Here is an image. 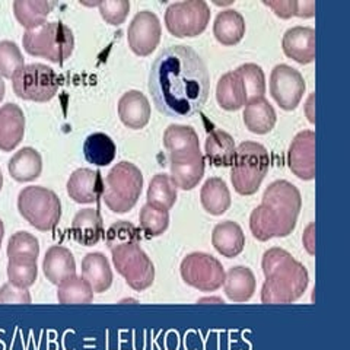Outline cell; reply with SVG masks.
<instances>
[{"label": "cell", "mask_w": 350, "mask_h": 350, "mask_svg": "<svg viewBox=\"0 0 350 350\" xmlns=\"http://www.w3.org/2000/svg\"><path fill=\"white\" fill-rule=\"evenodd\" d=\"M301 207V193L292 183L284 180L271 183L262 194L261 204L250 216L251 234L261 243L289 237L297 228Z\"/></svg>", "instance_id": "cell-2"}, {"label": "cell", "mask_w": 350, "mask_h": 350, "mask_svg": "<svg viewBox=\"0 0 350 350\" xmlns=\"http://www.w3.org/2000/svg\"><path fill=\"white\" fill-rule=\"evenodd\" d=\"M117 146L114 140L105 133H94L88 136L83 144L85 159L96 167H107L116 159Z\"/></svg>", "instance_id": "cell-32"}, {"label": "cell", "mask_w": 350, "mask_h": 350, "mask_svg": "<svg viewBox=\"0 0 350 350\" xmlns=\"http://www.w3.org/2000/svg\"><path fill=\"white\" fill-rule=\"evenodd\" d=\"M149 92L159 113L177 118L193 117L209 98V70L191 47L171 46L152 66Z\"/></svg>", "instance_id": "cell-1"}, {"label": "cell", "mask_w": 350, "mask_h": 350, "mask_svg": "<svg viewBox=\"0 0 350 350\" xmlns=\"http://www.w3.org/2000/svg\"><path fill=\"white\" fill-rule=\"evenodd\" d=\"M57 299L60 304H91L94 291L82 276H73L60 284Z\"/></svg>", "instance_id": "cell-36"}, {"label": "cell", "mask_w": 350, "mask_h": 350, "mask_svg": "<svg viewBox=\"0 0 350 350\" xmlns=\"http://www.w3.org/2000/svg\"><path fill=\"white\" fill-rule=\"evenodd\" d=\"M66 189H68V194L73 202L91 204L103 199L104 180L101 177V172L81 168L70 175Z\"/></svg>", "instance_id": "cell-16"}, {"label": "cell", "mask_w": 350, "mask_h": 350, "mask_svg": "<svg viewBox=\"0 0 350 350\" xmlns=\"http://www.w3.org/2000/svg\"><path fill=\"white\" fill-rule=\"evenodd\" d=\"M42 270L47 280L53 284H57V286L76 276V261L70 250L62 245L49 248L42 261Z\"/></svg>", "instance_id": "cell-19"}, {"label": "cell", "mask_w": 350, "mask_h": 350, "mask_svg": "<svg viewBox=\"0 0 350 350\" xmlns=\"http://www.w3.org/2000/svg\"><path fill=\"white\" fill-rule=\"evenodd\" d=\"M101 16L108 22L109 25H122L130 12V3L127 0H105L98 5Z\"/></svg>", "instance_id": "cell-42"}, {"label": "cell", "mask_w": 350, "mask_h": 350, "mask_svg": "<svg viewBox=\"0 0 350 350\" xmlns=\"http://www.w3.org/2000/svg\"><path fill=\"white\" fill-rule=\"evenodd\" d=\"M212 244L219 254L226 258H235L244 251L245 235L237 222L225 221L215 226Z\"/></svg>", "instance_id": "cell-23"}, {"label": "cell", "mask_w": 350, "mask_h": 350, "mask_svg": "<svg viewBox=\"0 0 350 350\" xmlns=\"http://www.w3.org/2000/svg\"><path fill=\"white\" fill-rule=\"evenodd\" d=\"M82 278L96 293H103L111 288L113 271L107 257L101 253L86 254L82 260Z\"/></svg>", "instance_id": "cell-26"}, {"label": "cell", "mask_w": 350, "mask_h": 350, "mask_svg": "<svg viewBox=\"0 0 350 350\" xmlns=\"http://www.w3.org/2000/svg\"><path fill=\"white\" fill-rule=\"evenodd\" d=\"M211 22V8L204 0H185L168 6L165 12L167 29L177 38L200 36Z\"/></svg>", "instance_id": "cell-9"}, {"label": "cell", "mask_w": 350, "mask_h": 350, "mask_svg": "<svg viewBox=\"0 0 350 350\" xmlns=\"http://www.w3.org/2000/svg\"><path fill=\"white\" fill-rule=\"evenodd\" d=\"M31 301L28 289H19L10 283L0 289V304H31Z\"/></svg>", "instance_id": "cell-43"}, {"label": "cell", "mask_w": 350, "mask_h": 350, "mask_svg": "<svg viewBox=\"0 0 350 350\" xmlns=\"http://www.w3.org/2000/svg\"><path fill=\"white\" fill-rule=\"evenodd\" d=\"M38 278L37 262H8L9 283L19 289H28Z\"/></svg>", "instance_id": "cell-41"}, {"label": "cell", "mask_w": 350, "mask_h": 350, "mask_svg": "<svg viewBox=\"0 0 350 350\" xmlns=\"http://www.w3.org/2000/svg\"><path fill=\"white\" fill-rule=\"evenodd\" d=\"M306 85L304 76L288 64H278L271 70L270 94L282 109L293 111L302 101Z\"/></svg>", "instance_id": "cell-12"}, {"label": "cell", "mask_w": 350, "mask_h": 350, "mask_svg": "<svg viewBox=\"0 0 350 350\" xmlns=\"http://www.w3.org/2000/svg\"><path fill=\"white\" fill-rule=\"evenodd\" d=\"M302 243L305 250L308 251V254L314 256L315 254V225L314 224H310L306 226L302 237Z\"/></svg>", "instance_id": "cell-45"}, {"label": "cell", "mask_w": 350, "mask_h": 350, "mask_svg": "<svg viewBox=\"0 0 350 350\" xmlns=\"http://www.w3.org/2000/svg\"><path fill=\"white\" fill-rule=\"evenodd\" d=\"M231 167V181L235 191L241 196H253L269 172V152L256 142H244L237 148Z\"/></svg>", "instance_id": "cell-5"}, {"label": "cell", "mask_w": 350, "mask_h": 350, "mask_svg": "<svg viewBox=\"0 0 350 350\" xmlns=\"http://www.w3.org/2000/svg\"><path fill=\"white\" fill-rule=\"evenodd\" d=\"M111 254L114 267L131 289L142 292L155 282V266L139 244L118 247Z\"/></svg>", "instance_id": "cell-10"}, {"label": "cell", "mask_w": 350, "mask_h": 350, "mask_svg": "<svg viewBox=\"0 0 350 350\" xmlns=\"http://www.w3.org/2000/svg\"><path fill=\"white\" fill-rule=\"evenodd\" d=\"M6 253L9 261L37 262V258L40 256V243L32 234L19 231L10 237Z\"/></svg>", "instance_id": "cell-34"}, {"label": "cell", "mask_w": 350, "mask_h": 350, "mask_svg": "<svg viewBox=\"0 0 350 350\" xmlns=\"http://www.w3.org/2000/svg\"><path fill=\"white\" fill-rule=\"evenodd\" d=\"M266 282L261 288L262 304H292L308 288L310 275L304 265L283 248H270L262 256Z\"/></svg>", "instance_id": "cell-3"}, {"label": "cell", "mask_w": 350, "mask_h": 350, "mask_svg": "<svg viewBox=\"0 0 350 350\" xmlns=\"http://www.w3.org/2000/svg\"><path fill=\"white\" fill-rule=\"evenodd\" d=\"M244 124L256 135H267L275 129L278 116L275 108L266 100V98H256L250 101L244 109Z\"/></svg>", "instance_id": "cell-24"}, {"label": "cell", "mask_w": 350, "mask_h": 350, "mask_svg": "<svg viewBox=\"0 0 350 350\" xmlns=\"http://www.w3.org/2000/svg\"><path fill=\"white\" fill-rule=\"evenodd\" d=\"M314 95H311L310 96V100H308V103H306V105H305V113H306V116H308V120L311 123H315V114L312 113V103H314Z\"/></svg>", "instance_id": "cell-47"}, {"label": "cell", "mask_w": 350, "mask_h": 350, "mask_svg": "<svg viewBox=\"0 0 350 350\" xmlns=\"http://www.w3.org/2000/svg\"><path fill=\"white\" fill-rule=\"evenodd\" d=\"M56 2L50 0H16L14 2V12L19 24L27 29L36 28L46 22Z\"/></svg>", "instance_id": "cell-31"}, {"label": "cell", "mask_w": 350, "mask_h": 350, "mask_svg": "<svg viewBox=\"0 0 350 350\" xmlns=\"http://www.w3.org/2000/svg\"><path fill=\"white\" fill-rule=\"evenodd\" d=\"M216 100L226 111H238L248 104V95L238 70L225 73L216 86Z\"/></svg>", "instance_id": "cell-21"}, {"label": "cell", "mask_w": 350, "mask_h": 350, "mask_svg": "<svg viewBox=\"0 0 350 350\" xmlns=\"http://www.w3.org/2000/svg\"><path fill=\"white\" fill-rule=\"evenodd\" d=\"M10 177L18 183H29L37 180L42 171L41 155L32 148H24L15 153L8 165Z\"/></svg>", "instance_id": "cell-29"}, {"label": "cell", "mask_w": 350, "mask_h": 350, "mask_svg": "<svg viewBox=\"0 0 350 350\" xmlns=\"http://www.w3.org/2000/svg\"><path fill=\"white\" fill-rule=\"evenodd\" d=\"M25 135V116L16 104L0 108V150H14Z\"/></svg>", "instance_id": "cell-18"}, {"label": "cell", "mask_w": 350, "mask_h": 350, "mask_svg": "<svg viewBox=\"0 0 350 350\" xmlns=\"http://www.w3.org/2000/svg\"><path fill=\"white\" fill-rule=\"evenodd\" d=\"M163 146H165L170 161H193L202 155L200 142L196 130L190 126L172 124L163 133Z\"/></svg>", "instance_id": "cell-15"}, {"label": "cell", "mask_w": 350, "mask_h": 350, "mask_svg": "<svg viewBox=\"0 0 350 350\" xmlns=\"http://www.w3.org/2000/svg\"><path fill=\"white\" fill-rule=\"evenodd\" d=\"M197 304H225L222 298H202Z\"/></svg>", "instance_id": "cell-48"}, {"label": "cell", "mask_w": 350, "mask_h": 350, "mask_svg": "<svg viewBox=\"0 0 350 350\" xmlns=\"http://www.w3.org/2000/svg\"><path fill=\"white\" fill-rule=\"evenodd\" d=\"M262 3L275 10V14L279 18L289 19L292 16H297L298 2H295V0H288V2H283V0H280V2H267V0H265Z\"/></svg>", "instance_id": "cell-44"}, {"label": "cell", "mask_w": 350, "mask_h": 350, "mask_svg": "<svg viewBox=\"0 0 350 350\" xmlns=\"http://www.w3.org/2000/svg\"><path fill=\"white\" fill-rule=\"evenodd\" d=\"M140 239L139 228L127 221H117L108 228L105 234V244L111 251L123 245L139 244Z\"/></svg>", "instance_id": "cell-38"}, {"label": "cell", "mask_w": 350, "mask_h": 350, "mask_svg": "<svg viewBox=\"0 0 350 350\" xmlns=\"http://www.w3.org/2000/svg\"><path fill=\"white\" fill-rule=\"evenodd\" d=\"M24 49L31 56L44 57L53 63L63 64L75 50V36L63 22H44V24L27 29Z\"/></svg>", "instance_id": "cell-4"}, {"label": "cell", "mask_w": 350, "mask_h": 350, "mask_svg": "<svg viewBox=\"0 0 350 350\" xmlns=\"http://www.w3.org/2000/svg\"><path fill=\"white\" fill-rule=\"evenodd\" d=\"M72 234L76 243L81 245H96L104 237V222L100 212L83 209L76 213L72 222Z\"/></svg>", "instance_id": "cell-22"}, {"label": "cell", "mask_w": 350, "mask_h": 350, "mask_svg": "<svg viewBox=\"0 0 350 350\" xmlns=\"http://www.w3.org/2000/svg\"><path fill=\"white\" fill-rule=\"evenodd\" d=\"M180 271L189 286L202 292H215L222 288L226 275L222 262L206 253H191L184 257Z\"/></svg>", "instance_id": "cell-11"}, {"label": "cell", "mask_w": 350, "mask_h": 350, "mask_svg": "<svg viewBox=\"0 0 350 350\" xmlns=\"http://www.w3.org/2000/svg\"><path fill=\"white\" fill-rule=\"evenodd\" d=\"M118 116L129 129H144L150 120V104L139 91L126 92L118 101Z\"/></svg>", "instance_id": "cell-20"}, {"label": "cell", "mask_w": 350, "mask_h": 350, "mask_svg": "<svg viewBox=\"0 0 350 350\" xmlns=\"http://www.w3.org/2000/svg\"><path fill=\"white\" fill-rule=\"evenodd\" d=\"M315 15V2H298L297 16L312 18Z\"/></svg>", "instance_id": "cell-46"}, {"label": "cell", "mask_w": 350, "mask_h": 350, "mask_svg": "<svg viewBox=\"0 0 350 350\" xmlns=\"http://www.w3.org/2000/svg\"><path fill=\"white\" fill-rule=\"evenodd\" d=\"M18 211L32 228L47 232L60 222L62 202L54 191L41 185H31L19 193Z\"/></svg>", "instance_id": "cell-7"}, {"label": "cell", "mask_w": 350, "mask_h": 350, "mask_svg": "<svg viewBox=\"0 0 350 350\" xmlns=\"http://www.w3.org/2000/svg\"><path fill=\"white\" fill-rule=\"evenodd\" d=\"M245 85L248 103L256 98H265L266 95V76L260 66L254 63H247L237 69Z\"/></svg>", "instance_id": "cell-39"}, {"label": "cell", "mask_w": 350, "mask_h": 350, "mask_svg": "<svg viewBox=\"0 0 350 350\" xmlns=\"http://www.w3.org/2000/svg\"><path fill=\"white\" fill-rule=\"evenodd\" d=\"M146 197L149 204L170 211L177 202V187L172 184L170 175L158 174L152 178Z\"/></svg>", "instance_id": "cell-35"}, {"label": "cell", "mask_w": 350, "mask_h": 350, "mask_svg": "<svg viewBox=\"0 0 350 350\" xmlns=\"http://www.w3.org/2000/svg\"><path fill=\"white\" fill-rule=\"evenodd\" d=\"M203 209L213 216L224 215L231 207V193L222 178H211L204 183L200 191Z\"/></svg>", "instance_id": "cell-30"}, {"label": "cell", "mask_w": 350, "mask_h": 350, "mask_svg": "<svg viewBox=\"0 0 350 350\" xmlns=\"http://www.w3.org/2000/svg\"><path fill=\"white\" fill-rule=\"evenodd\" d=\"M144 189V175L131 162H120L108 172L103 200L114 213H127L140 199Z\"/></svg>", "instance_id": "cell-6"}, {"label": "cell", "mask_w": 350, "mask_h": 350, "mask_svg": "<svg viewBox=\"0 0 350 350\" xmlns=\"http://www.w3.org/2000/svg\"><path fill=\"white\" fill-rule=\"evenodd\" d=\"M14 92L21 100L47 103L59 91V76L51 68L41 63L25 64L12 78Z\"/></svg>", "instance_id": "cell-8"}, {"label": "cell", "mask_w": 350, "mask_h": 350, "mask_svg": "<svg viewBox=\"0 0 350 350\" xmlns=\"http://www.w3.org/2000/svg\"><path fill=\"white\" fill-rule=\"evenodd\" d=\"M245 19L234 9L222 10L215 19L213 36L222 46H235L245 36Z\"/></svg>", "instance_id": "cell-27"}, {"label": "cell", "mask_w": 350, "mask_h": 350, "mask_svg": "<svg viewBox=\"0 0 350 350\" xmlns=\"http://www.w3.org/2000/svg\"><path fill=\"white\" fill-rule=\"evenodd\" d=\"M171 163V175L170 178L175 187L181 190H193L197 187L204 175V158L200 155L193 161H181L175 162L170 161Z\"/></svg>", "instance_id": "cell-33"}, {"label": "cell", "mask_w": 350, "mask_h": 350, "mask_svg": "<svg viewBox=\"0 0 350 350\" xmlns=\"http://www.w3.org/2000/svg\"><path fill=\"white\" fill-rule=\"evenodd\" d=\"M206 158L213 167H231L237 152L235 140L224 130H212L206 139Z\"/></svg>", "instance_id": "cell-28"}, {"label": "cell", "mask_w": 350, "mask_h": 350, "mask_svg": "<svg viewBox=\"0 0 350 350\" xmlns=\"http://www.w3.org/2000/svg\"><path fill=\"white\" fill-rule=\"evenodd\" d=\"M2 187H3V175H2V171H0V191H2Z\"/></svg>", "instance_id": "cell-51"}, {"label": "cell", "mask_w": 350, "mask_h": 350, "mask_svg": "<svg viewBox=\"0 0 350 350\" xmlns=\"http://www.w3.org/2000/svg\"><path fill=\"white\" fill-rule=\"evenodd\" d=\"M3 237H5V225H3V221H2V219H0V247H2Z\"/></svg>", "instance_id": "cell-50"}, {"label": "cell", "mask_w": 350, "mask_h": 350, "mask_svg": "<svg viewBox=\"0 0 350 350\" xmlns=\"http://www.w3.org/2000/svg\"><path fill=\"white\" fill-rule=\"evenodd\" d=\"M162 36V27L158 16L150 10L139 12L127 31L129 46L140 57L150 56L157 50Z\"/></svg>", "instance_id": "cell-13"}, {"label": "cell", "mask_w": 350, "mask_h": 350, "mask_svg": "<svg viewBox=\"0 0 350 350\" xmlns=\"http://www.w3.org/2000/svg\"><path fill=\"white\" fill-rule=\"evenodd\" d=\"M283 53L299 64H308L317 56L315 29L310 27H293L284 32Z\"/></svg>", "instance_id": "cell-17"}, {"label": "cell", "mask_w": 350, "mask_h": 350, "mask_svg": "<svg viewBox=\"0 0 350 350\" xmlns=\"http://www.w3.org/2000/svg\"><path fill=\"white\" fill-rule=\"evenodd\" d=\"M288 165L299 180L315 178V133L304 130L292 140L288 152Z\"/></svg>", "instance_id": "cell-14"}, {"label": "cell", "mask_w": 350, "mask_h": 350, "mask_svg": "<svg viewBox=\"0 0 350 350\" xmlns=\"http://www.w3.org/2000/svg\"><path fill=\"white\" fill-rule=\"evenodd\" d=\"M139 222L140 229L148 237H159L165 232L170 226V213L165 209H159L157 206L146 203L140 211Z\"/></svg>", "instance_id": "cell-37"}, {"label": "cell", "mask_w": 350, "mask_h": 350, "mask_svg": "<svg viewBox=\"0 0 350 350\" xmlns=\"http://www.w3.org/2000/svg\"><path fill=\"white\" fill-rule=\"evenodd\" d=\"M257 280L254 273L248 267L237 266L229 269L225 275L224 289L229 301L232 302H247L256 292Z\"/></svg>", "instance_id": "cell-25"}, {"label": "cell", "mask_w": 350, "mask_h": 350, "mask_svg": "<svg viewBox=\"0 0 350 350\" xmlns=\"http://www.w3.org/2000/svg\"><path fill=\"white\" fill-rule=\"evenodd\" d=\"M24 56L12 41L0 42V76L12 79L19 69L24 68Z\"/></svg>", "instance_id": "cell-40"}, {"label": "cell", "mask_w": 350, "mask_h": 350, "mask_svg": "<svg viewBox=\"0 0 350 350\" xmlns=\"http://www.w3.org/2000/svg\"><path fill=\"white\" fill-rule=\"evenodd\" d=\"M5 92H6V86H5L3 78H2V76H0V103L3 101V98H5Z\"/></svg>", "instance_id": "cell-49"}]
</instances>
